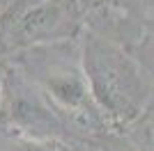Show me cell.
Masks as SVG:
<instances>
[{
	"label": "cell",
	"mask_w": 154,
	"mask_h": 151,
	"mask_svg": "<svg viewBox=\"0 0 154 151\" xmlns=\"http://www.w3.org/2000/svg\"><path fill=\"white\" fill-rule=\"evenodd\" d=\"M83 73L90 96L113 119L127 124L143 112V76L120 48L90 34L83 48Z\"/></svg>",
	"instance_id": "obj_1"
},
{
	"label": "cell",
	"mask_w": 154,
	"mask_h": 151,
	"mask_svg": "<svg viewBox=\"0 0 154 151\" xmlns=\"http://www.w3.org/2000/svg\"><path fill=\"white\" fill-rule=\"evenodd\" d=\"M81 0H44L19 16L12 30L14 46L74 37L81 28Z\"/></svg>",
	"instance_id": "obj_2"
},
{
	"label": "cell",
	"mask_w": 154,
	"mask_h": 151,
	"mask_svg": "<svg viewBox=\"0 0 154 151\" xmlns=\"http://www.w3.org/2000/svg\"><path fill=\"white\" fill-rule=\"evenodd\" d=\"M7 117L12 119V124L35 135H46L58 128V121L51 110L37 96L21 87H14V94L7 96Z\"/></svg>",
	"instance_id": "obj_3"
},
{
	"label": "cell",
	"mask_w": 154,
	"mask_h": 151,
	"mask_svg": "<svg viewBox=\"0 0 154 151\" xmlns=\"http://www.w3.org/2000/svg\"><path fill=\"white\" fill-rule=\"evenodd\" d=\"M46 87H48L53 99L60 101L64 108H83L88 103V96H90V89H88L85 78H81L76 73L53 76V78H48Z\"/></svg>",
	"instance_id": "obj_4"
},
{
	"label": "cell",
	"mask_w": 154,
	"mask_h": 151,
	"mask_svg": "<svg viewBox=\"0 0 154 151\" xmlns=\"http://www.w3.org/2000/svg\"><path fill=\"white\" fill-rule=\"evenodd\" d=\"M19 151H48V149H44V147H35V144H28V147H23V149H19Z\"/></svg>",
	"instance_id": "obj_5"
}]
</instances>
